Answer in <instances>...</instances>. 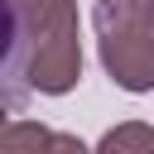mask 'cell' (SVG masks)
<instances>
[{
	"label": "cell",
	"instance_id": "5",
	"mask_svg": "<svg viewBox=\"0 0 154 154\" xmlns=\"http://www.w3.org/2000/svg\"><path fill=\"white\" fill-rule=\"evenodd\" d=\"M154 144V130L149 125H125V130H111L101 140V149H149Z\"/></svg>",
	"mask_w": 154,
	"mask_h": 154
},
{
	"label": "cell",
	"instance_id": "1",
	"mask_svg": "<svg viewBox=\"0 0 154 154\" xmlns=\"http://www.w3.org/2000/svg\"><path fill=\"white\" fill-rule=\"evenodd\" d=\"M29 19V91L63 96L82 82V34H77V0H24Z\"/></svg>",
	"mask_w": 154,
	"mask_h": 154
},
{
	"label": "cell",
	"instance_id": "4",
	"mask_svg": "<svg viewBox=\"0 0 154 154\" xmlns=\"http://www.w3.org/2000/svg\"><path fill=\"white\" fill-rule=\"evenodd\" d=\"M0 149H77L82 154V140L72 135H53L34 120H5L0 125Z\"/></svg>",
	"mask_w": 154,
	"mask_h": 154
},
{
	"label": "cell",
	"instance_id": "3",
	"mask_svg": "<svg viewBox=\"0 0 154 154\" xmlns=\"http://www.w3.org/2000/svg\"><path fill=\"white\" fill-rule=\"evenodd\" d=\"M29 19H24V0H0V111H24L29 101Z\"/></svg>",
	"mask_w": 154,
	"mask_h": 154
},
{
	"label": "cell",
	"instance_id": "2",
	"mask_svg": "<svg viewBox=\"0 0 154 154\" xmlns=\"http://www.w3.org/2000/svg\"><path fill=\"white\" fill-rule=\"evenodd\" d=\"M101 67L125 91L154 87V0H96L91 10Z\"/></svg>",
	"mask_w": 154,
	"mask_h": 154
}]
</instances>
